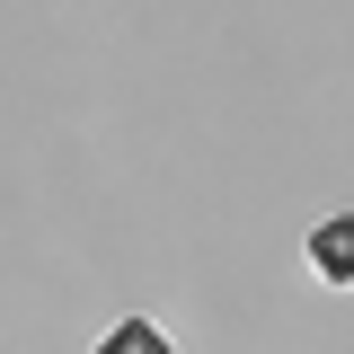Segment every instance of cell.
Wrapping results in <instances>:
<instances>
[{
    "instance_id": "obj_2",
    "label": "cell",
    "mask_w": 354,
    "mask_h": 354,
    "mask_svg": "<svg viewBox=\"0 0 354 354\" xmlns=\"http://www.w3.org/2000/svg\"><path fill=\"white\" fill-rule=\"evenodd\" d=\"M97 354H177V346H169L160 319H115V328L97 337Z\"/></svg>"
},
{
    "instance_id": "obj_1",
    "label": "cell",
    "mask_w": 354,
    "mask_h": 354,
    "mask_svg": "<svg viewBox=\"0 0 354 354\" xmlns=\"http://www.w3.org/2000/svg\"><path fill=\"white\" fill-rule=\"evenodd\" d=\"M310 274L319 283H354V213H328L310 230Z\"/></svg>"
}]
</instances>
